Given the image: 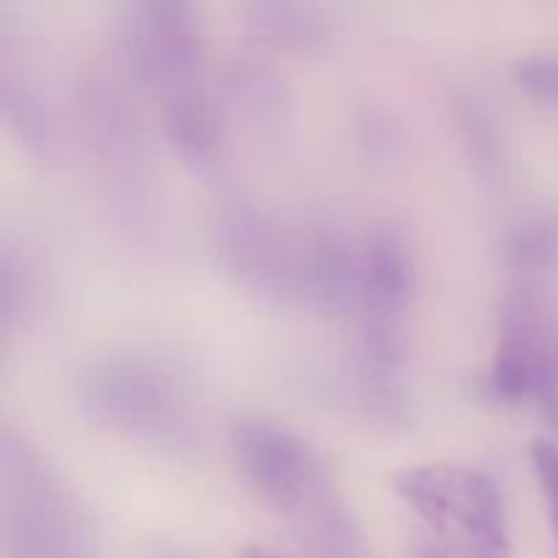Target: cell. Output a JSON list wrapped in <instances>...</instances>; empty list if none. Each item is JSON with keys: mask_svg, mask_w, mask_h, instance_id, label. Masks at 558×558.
Masks as SVG:
<instances>
[{"mask_svg": "<svg viewBox=\"0 0 558 558\" xmlns=\"http://www.w3.org/2000/svg\"><path fill=\"white\" fill-rule=\"evenodd\" d=\"M392 488L461 558H515L505 496L488 474L461 463H420L396 472Z\"/></svg>", "mask_w": 558, "mask_h": 558, "instance_id": "6da1fadb", "label": "cell"}, {"mask_svg": "<svg viewBox=\"0 0 558 558\" xmlns=\"http://www.w3.org/2000/svg\"><path fill=\"white\" fill-rule=\"evenodd\" d=\"M87 414L136 436H174L185 420V387L172 365L150 357L109 360L80 387Z\"/></svg>", "mask_w": 558, "mask_h": 558, "instance_id": "7a4b0ae2", "label": "cell"}, {"mask_svg": "<svg viewBox=\"0 0 558 558\" xmlns=\"http://www.w3.org/2000/svg\"><path fill=\"white\" fill-rule=\"evenodd\" d=\"M414 294V259L396 229H376L360 245L357 303L368 368L387 376L401 365L403 319Z\"/></svg>", "mask_w": 558, "mask_h": 558, "instance_id": "3957f363", "label": "cell"}, {"mask_svg": "<svg viewBox=\"0 0 558 558\" xmlns=\"http://www.w3.org/2000/svg\"><path fill=\"white\" fill-rule=\"evenodd\" d=\"M488 392L501 403L537 401L558 425V347L532 300L510 298L505 303Z\"/></svg>", "mask_w": 558, "mask_h": 558, "instance_id": "277c9868", "label": "cell"}, {"mask_svg": "<svg viewBox=\"0 0 558 558\" xmlns=\"http://www.w3.org/2000/svg\"><path fill=\"white\" fill-rule=\"evenodd\" d=\"M232 458L248 488L287 515H303L325 488V474L303 441L267 420H240L234 425Z\"/></svg>", "mask_w": 558, "mask_h": 558, "instance_id": "5b68a950", "label": "cell"}, {"mask_svg": "<svg viewBox=\"0 0 558 558\" xmlns=\"http://www.w3.org/2000/svg\"><path fill=\"white\" fill-rule=\"evenodd\" d=\"M129 63L142 82L169 93L194 85L199 22L191 0H131L125 16Z\"/></svg>", "mask_w": 558, "mask_h": 558, "instance_id": "8992f818", "label": "cell"}, {"mask_svg": "<svg viewBox=\"0 0 558 558\" xmlns=\"http://www.w3.org/2000/svg\"><path fill=\"white\" fill-rule=\"evenodd\" d=\"M218 248L229 270L265 294H300V248L259 213H229L218 227Z\"/></svg>", "mask_w": 558, "mask_h": 558, "instance_id": "52a82bcc", "label": "cell"}, {"mask_svg": "<svg viewBox=\"0 0 558 558\" xmlns=\"http://www.w3.org/2000/svg\"><path fill=\"white\" fill-rule=\"evenodd\" d=\"M163 134L180 161L191 169H210L221 153V118L216 104L196 85L169 93Z\"/></svg>", "mask_w": 558, "mask_h": 558, "instance_id": "ba28073f", "label": "cell"}, {"mask_svg": "<svg viewBox=\"0 0 558 558\" xmlns=\"http://www.w3.org/2000/svg\"><path fill=\"white\" fill-rule=\"evenodd\" d=\"M507 256L526 272L550 270L558 265V218L539 216L521 223L507 240Z\"/></svg>", "mask_w": 558, "mask_h": 558, "instance_id": "9c48e42d", "label": "cell"}, {"mask_svg": "<svg viewBox=\"0 0 558 558\" xmlns=\"http://www.w3.org/2000/svg\"><path fill=\"white\" fill-rule=\"evenodd\" d=\"M512 80L534 101L558 104V58L532 54V58L518 60L512 69Z\"/></svg>", "mask_w": 558, "mask_h": 558, "instance_id": "30bf717a", "label": "cell"}, {"mask_svg": "<svg viewBox=\"0 0 558 558\" xmlns=\"http://www.w3.org/2000/svg\"><path fill=\"white\" fill-rule=\"evenodd\" d=\"M532 466L537 474V485L543 490L545 507H548L550 518V532H554L556 556H558V445L550 439H534L532 441Z\"/></svg>", "mask_w": 558, "mask_h": 558, "instance_id": "8fae6325", "label": "cell"}, {"mask_svg": "<svg viewBox=\"0 0 558 558\" xmlns=\"http://www.w3.org/2000/svg\"><path fill=\"white\" fill-rule=\"evenodd\" d=\"M240 558H287L283 554H278V550H270V548H262V545H248V548L240 554Z\"/></svg>", "mask_w": 558, "mask_h": 558, "instance_id": "7c38bea8", "label": "cell"}, {"mask_svg": "<svg viewBox=\"0 0 558 558\" xmlns=\"http://www.w3.org/2000/svg\"><path fill=\"white\" fill-rule=\"evenodd\" d=\"M417 558H447V556L441 554L439 548H423V550H420V554H417Z\"/></svg>", "mask_w": 558, "mask_h": 558, "instance_id": "4fadbf2b", "label": "cell"}, {"mask_svg": "<svg viewBox=\"0 0 558 558\" xmlns=\"http://www.w3.org/2000/svg\"><path fill=\"white\" fill-rule=\"evenodd\" d=\"M156 558H191V556H180V554H174V550H169V554H161V556H156Z\"/></svg>", "mask_w": 558, "mask_h": 558, "instance_id": "5bb4252c", "label": "cell"}]
</instances>
